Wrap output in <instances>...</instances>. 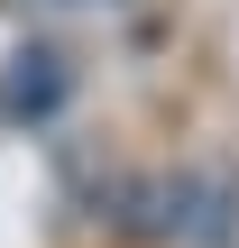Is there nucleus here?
Segmentation results:
<instances>
[{"label": "nucleus", "instance_id": "obj_1", "mask_svg": "<svg viewBox=\"0 0 239 248\" xmlns=\"http://www.w3.org/2000/svg\"><path fill=\"white\" fill-rule=\"evenodd\" d=\"M230 202H239V193H230V175H221V166H203V175H175V184L157 193V212H166L157 230H175L184 248H230V239H239Z\"/></svg>", "mask_w": 239, "mask_h": 248}, {"label": "nucleus", "instance_id": "obj_2", "mask_svg": "<svg viewBox=\"0 0 239 248\" xmlns=\"http://www.w3.org/2000/svg\"><path fill=\"white\" fill-rule=\"evenodd\" d=\"M64 101V64L46 55V46H18L9 64H0V120H46Z\"/></svg>", "mask_w": 239, "mask_h": 248}]
</instances>
